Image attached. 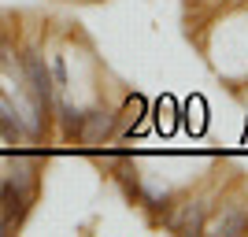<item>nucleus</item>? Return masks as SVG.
<instances>
[{
	"label": "nucleus",
	"instance_id": "4",
	"mask_svg": "<svg viewBox=\"0 0 248 237\" xmlns=\"http://www.w3.org/2000/svg\"><path fill=\"white\" fill-rule=\"evenodd\" d=\"M0 134L8 141H19L22 137V126H19V115H15V104L0 93Z\"/></svg>",
	"mask_w": 248,
	"mask_h": 237
},
{
	"label": "nucleus",
	"instance_id": "2",
	"mask_svg": "<svg viewBox=\"0 0 248 237\" xmlns=\"http://www.w3.org/2000/svg\"><path fill=\"white\" fill-rule=\"evenodd\" d=\"M111 134H115V115H108L104 108L85 111V119H82V134H78V141H82V144L96 148V144H104Z\"/></svg>",
	"mask_w": 248,
	"mask_h": 237
},
{
	"label": "nucleus",
	"instance_id": "8",
	"mask_svg": "<svg viewBox=\"0 0 248 237\" xmlns=\"http://www.w3.org/2000/svg\"><path fill=\"white\" fill-rule=\"evenodd\" d=\"M8 230H11V226H8V222H4V219H0V237H4V234H8Z\"/></svg>",
	"mask_w": 248,
	"mask_h": 237
},
{
	"label": "nucleus",
	"instance_id": "1",
	"mask_svg": "<svg viewBox=\"0 0 248 237\" xmlns=\"http://www.w3.org/2000/svg\"><path fill=\"white\" fill-rule=\"evenodd\" d=\"M33 193H37V163L15 159L8 182L0 186V219H4L11 230L26 219V211H30V204H33Z\"/></svg>",
	"mask_w": 248,
	"mask_h": 237
},
{
	"label": "nucleus",
	"instance_id": "3",
	"mask_svg": "<svg viewBox=\"0 0 248 237\" xmlns=\"http://www.w3.org/2000/svg\"><path fill=\"white\" fill-rule=\"evenodd\" d=\"M204 222H207V204L204 200H193V204H186L170 219V230H178V234H200Z\"/></svg>",
	"mask_w": 248,
	"mask_h": 237
},
{
	"label": "nucleus",
	"instance_id": "5",
	"mask_svg": "<svg viewBox=\"0 0 248 237\" xmlns=\"http://www.w3.org/2000/svg\"><path fill=\"white\" fill-rule=\"evenodd\" d=\"M82 119H85V111H78L74 104L60 100V123H63V137H78V134H82Z\"/></svg>",
	"mask_w": 248,
	"mask_h": 237
},
{
	"label": "nucleus",
	"instance_id": "7",
	"mask_svg": "<svg viewBox=\"0 0 248 237\" xmlns=\"http://www.w3.org/2000/svg\"><path fill=\"white\" fill-rule=\"evenodd\" d=\"M52 78H56V85L67 82V71H63V60H52Z\"/></svg>",
	"mask_w": 248,
	"mask_h": 237
},
{
	"label": "nucleus",
	"instance_id": "6",
	"mask_svg": "<svg viewBox=\"0 0 248 237\" xmlns=\"http://www.w3.org/2000/svg\"><path fill=\"white\" fill-rule=\"evenodd\" d=\"M245 230H248V215L245 211H226V215L215 222V234H226V237L245 234Z\"/></svg>",
	"mask_w": 248,
	"mask_h": 237
}]
</instances>
